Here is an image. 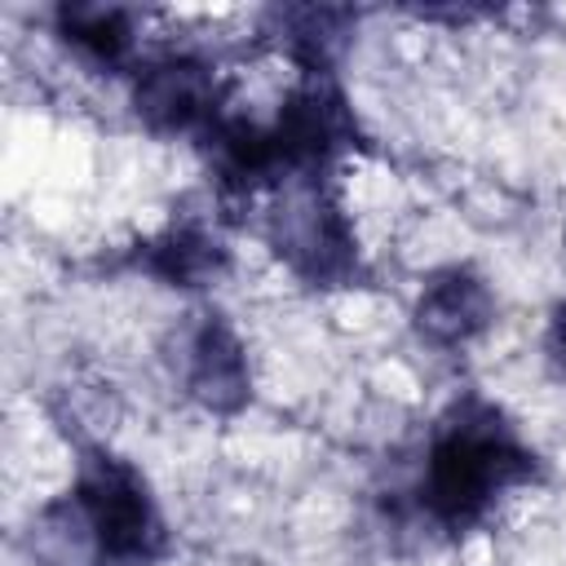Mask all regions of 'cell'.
<instances>
[{
  "label": "cell",
  "mask_w": 566,
  "mask_h": 566,
  "mask_svg": "<svg viewBox=\"0 0 566 566\" xmlns=\"http://www.w3.org/2000/svg\"><path fill=\"white\" fill-rule=\"evenodd\" d=\"M526 473L531 455L513 424L491 402H464L442 420L424 455L420 504L447 526H469Z\"/></svg>",
  "instance_id": "cell-1"
},
{
  "label": "cell",
  "mask_w": 566,
  "mask_h": 566,
  "mask_svg": "<svg viewBox=\"0 0 566 566\" xmlns=\"http://www.w3.org/2000/svg\"><path fill=\"white\" fill-rule=\"evenodd\" d=\"M71 500H75L102 562L146 566L159 553L164 522H159L146 478L128 460H119L111 451H84Z\"/></svg>",
  "instance_id": "cell-2"
},
{
  "label": "cell",
  "mask_w": 566,
  "mask_h": 566,
  "mask_svg": "<svg viewBox=\"0 0 566 566\" xmlns=\"http://www.w3.org/2000/svg\"><path fill=\"white\" fill-rule=\"evenodd\" d=\"M287 190L274 208L270 239L279 256L310 283H345L358 265L354 230L318 177H283Z\"/></svg>",
  "instance_id": "cell-3"
},
{
  "label": "cell",
  "mask_w": 566,
  "mask_h": 566,
  "mask_svg": "<svg viewBox=\"0 0 566 566\" xmlns=\"http://www.w3.org/2000/svg\"><path fill=\"white\" fill-rule=\"evenodd\" d=\"M270 128H274L287 177H314L340 150L354 146V111L323 71L287 93Z\"/></svg>",
  "instance_id": "cell-4"
},
{
  "label": "cell",
  "mask_w": 566,
  "mask_h": 566,
  "mask_svg": "<svg viewBox=\"0 0 566 566\" xmlns=\"http://www.w3.org/2000/svg\"><path fill=\"white\" fill-rule=\"evenodd\" d=\"M133 111L155 133H203L217 119V75L190 53L155 57L133 80Z\"/></svg>",
  "instance_id": "cell-5"
},
{
  "label": "cell",
  "mask_w": 566,
  "mask_h": 566,
  "mask_svg": "<svg viewBox=\"0 0 566 566\" xmlns=\"http://www.w3.org/2000/svg\"><path fill=\"white\" fill-rule=\"evenodd\" d=\"M186 389L208 411H239L248 402V354H243L239 336L226 323L203 318L190 332V340H186Z\"/></svg>",
  "instance_id": "cell-6"
},
{
  "label": "cell",
  "mask_w": 566,
  "mask_h": 566,
  "mask_svg": "<svg viewBox=\"0 0 566 566\" xmlns=\"http://www.w3.org/2000/svg\"><path fill=\"white\" fill-rule=\"evenodd\" d=\"M491 323V292L473 270H442L416 296V327L433 345H464Z\"/></svg>",
  "instance_id": "cell-7"
},
{
  "label": "cell",
  "mask_w": 566,
  "mask_h": 566,
  "mask_svg": "<svg viewBox=\"0 0 566 566\" xmlns=\"http://www.w3.org/2000/svg\"><path fill=\"white\" fill-rule=\"evenodd\" d=\"M142 265L172 287H199L226 265V248L199 226H172L142 248Z\"/></svg>",
  "instance_id": "cell-8"
},
{
  "label": "cell",
  "mask_w": 566,
  "mask_h": 566,
  "mask_svg": "<svg viewBox=\"0 0 566 566\" xmlns=\"http://www.w3.org/2000/svg\"><path fill=\"white\" fill-rule=\"evenodd\" d=\"M57 31L102 66H115L133 53V13L115 4H62Z\"/></svg>",
  "instance_id": "cell-9"
},
{
  "label": "cell",
  "mask_w": 566,
  "mask_h": 566,
  "mask_svg": "<svg viewBox=\"0 0 566 566\" xmlns=\"http://www.w3.org/2000/svg\"><path fill=\"white\" fill-rule=\"evenodd\" d=\"M548 340H553V354H557V363L566 367V305L557 310V318H553V336H548Z\"/></svg>",
  "instance_id": "cell-10"
}]
</instances>
